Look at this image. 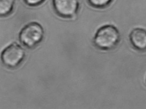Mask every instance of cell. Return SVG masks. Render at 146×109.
<instances>
[{"label":"cell","mask_w":146,"mask_h":109,"mask_svg":"<svg viewBox=\"0 0 146 109\" xmlns=\"http://www.w3.org/2000/svg\"><path fill=\"white\" fill-rule=\"evenodd\" d=\"M120 33L113 25H106L98 30L93 39L94 45L100 50L108 51L114 48L120 40Z\"/></svg>","instance_id":"1"},{"label":"cell","mask_w":146,"mask_h":109,"mask_svg":"<svg viewBox=\"0 0 146 109\" xmlns=\"http://www.w3.org/2000/svg\"><path fill=\"white\" fill-rule=\"evenodd\" d=\"M44 37L43 26L39 23L32 22L22 28L19 34V40L24 46L33 49L41 43Z\"/></svg>","instance_id":"2"},{"label":"cell","mask_w":146,"mask_h":109,"mask_svg":"<svg viewBox=\"0 0 146 109\" xmlns=\"http://www.w3.org/2000/svg\"><path fill=\"white\" fill-rule=\"evenodd\" d=\"M26 57L25 49L17 42H14L6 47L1 54L3 64L9 69L19 66Z\"/></svg>","instance_id":"3"},{"label":"cell","mask_w":146,"mask_h":109,"mask_svg":"<svg viewBox=\"0 0 146 109\" xmlns=\"http://www.w3.org/2000/svg\"><path fill=\"white\" fill-rule=\"evenodd\" d=\"M52 5L56 14L64 18H72L80 8L79 0H52Z\"/></svg>","instance_id":"4"},{"label":"cell","mask_w":146,"mask_h":109,"mask_svg":"<svg viewBox=\"0 0 146 109\" xmlns=\"http://www.w3.org/2000/svg\"><path fill=\"white\" fill-rule=\"evenodd\" d=\"M132 46L139 51L146 50V30L137 28L133 30L129 34Z\"/></svg>","instance_id":"5"},{"label":"cell","mask_w":146,"mask_h":109,"mask_svg":"<svg viewBox=\"0 0 146 109\" xmlns=\"http://www.w3.org/2000/svg\"><path fill=\"white\" fill-rule=\"evenodd\" d=\"M16 0H0V15L1 17H8L13 12Z\"/></svg>","instance_id":"6"},{"label":"cell","mask_w":146,"mask_h":109,"mask_svg":"<svg viewBox=\"0 0 146 109\" xmlns=\"http://www.w3.org/2000/svg\"><path fill=\"white\" fill-rule=\"evenodd\" d=\"M113 0H88L89 4L93 7L102 9L106 7L111 3Z\"/></svg>","instance_id":"7"},{"label":"cell","mask_w":146,"mask_h":109,"mask_svg":"<svg viewBox=\"0 0 146 109\" xmlns=\"http://www.w3.org/2000/svg\"><path fill=\"white\" fill-rule=\"evenodd\" d=\"M23 1L29 7H35L43 3L45 0H23Z\"/></svg>","instance_id":"8"}]
</instances>
